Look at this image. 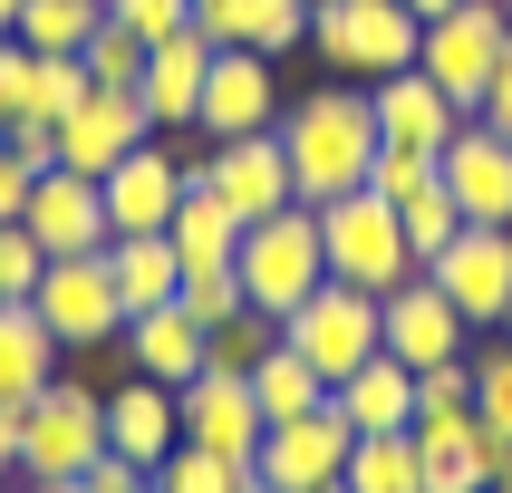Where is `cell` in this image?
I'll return each mask as SVG.
<instances>
[{
  "instance_id": "30bf717a",
  "label": "cell",
  "mask_w": 512,
  "mask_h": 493,
  "mask_svg": "<svg viewBox=\"0 0 512 493\" xmlns=\"http://www.w3.org/2000/svg\"><path fill=\"white\" fill-rule=\"evenodd\" d=\"M281 107H290V97H281V58H261V49H213L194 136H203V145H223V136H271Z\"/></svg>"
},
{
  "instance_id": "cb8c5ba5",
  "label": "cell",
  "mask_w": 512,
  "mask_h": 493,
  "mask_svg": "<svg viewBox=\"0 0 512 493\" xmlns=\"http://www.w3.org/2000/svg\"><path fill=\"white\" fill-rule=\"evenodd\" d=\"M203 78H213V39L203 29H174L165 49H145V116H155V136L165 126H194V107H203Z\"/></svg>"
},
{
  "instance_id": "c3c4849f",
  "label": "cell",
  "mask_w": 512,
  "mask_h": 493,
  "mask_svg": "<svg viewBox=\"0 0 512 493\" xmlns=\"http://www.w3.org/2000/svg\"><path fill=\"white\" fill-rule=\"evenodd\" d=\"M20 493H87V484H20Z\"/></svg>"
},
{
  "instance_id": "e575fe53",
  "label": "cell",
  "mask_w": 512,
  "mask_h": 493,
  "mask_svg": "<svg viewBox=\"0 0 512 493\" xmlns=\"http://www.w3.org/2000/svg\"><path fill=\"white\" fill-rule=\"evenodd\" d=\"M474 416H484V435H512V339L474 348Z\"/></svg>"
},
{
  "instance_id": "4316f807",
  "label": "cell",
  "mask_w": 512,
  "mask_h": 493,
  "mask_svg": "<svg viewBox=\"0 0 512 493\" xmlns=\"http://www.w3.org/2000/svg\"><path fill=\"white\" fill-rule=\"evenodd\" d=\"M252 406H261V426H290V416L329 406V377H319L290 339H271V348H261V368H252Z\"/></svg>"
},
{
  "instance_id": "7c38bea8",
  "label": "cell",
  "mask_w": 512,
  "mask_h": 493,
  "mask_svg": "<svg viewBox=\"0 0 512 493\" xmlns=\"http://www.w3.org/2000/svg\"><path fill=\"white\" fill-rule=\"evenodd\" d=\"M377 348H387V358H406V368H445V358H464V348H474V319H464L455 300L416 271V281H397L387 300H377Z\"/></svg>"
},
{
  "instance_id": "5bb4252c",
  "label": "cell",
  "mask_w": 512,
  "mask_h": 493,
  "mask_svg": "<svg viewBox=\"0 0 512 493\" xmlns=\"http://www.w3.org/2000/svg\"><path fill=\"white\" fill-rule=\"evenodd\" d=\"M174 416H184V445H203V455H232V464H252L261 455V406H252V377H232V368H194L184 387H174Z\"/></svg>"
},
{
  "instance_id": "4fadbf2b",
  "label": "cell",
  "mask_w": 512,
  "mask_h": 493,
  "mask_svg": "<svg viewBox=\"0 0 512 493\" xmlns=\"http://www.w3.org/2000/svg\"><path fill=\"white\" fill-rule=\"evenodd\" d=\"M145 136H155V116H145L136 87H87L78 107L58 116V174H107V165H126Z\"/></svg>"
},
{
  "instance_id": "1f68e13d",
  "label": "cell",
  "mask_w": 512,
  "mask_h": 493,
  "mask_svg": "<svg viewBox=\"0 0 512 493\" xmlns=\"http://www.w3.org/2000/svg\"><path fill=\"white\" fill-rule=\"evenodd\" d=\"M445 184V155H416V145H377V165H368V194L377 203H416V194H435Z\"/></svg>"
},
{
  "instance_id": "f1b7e54d",
  "label": "cell",
  "mask_w": 512,
  "mask_h": 493,
  "mask_svg": "<svg viewBox=\"0 0 512 493\" xmlns=\"http://www.w3.org/2000/svg\"><path fill=\"white\" fill-rule=\"evenodd\" d=\"M87 97V58H49V49H20V78H10V126H58V116Z\"/></svg>"
},
{
  "instance_id": "ba28073f",
  "label": "cell",
  "mask_w": 512,
  "mask_h": 493,
  "mask_svg": "<svg viewBox=\"0 0 512 493\" xmlns=\"http://www.w3.org/2000/svg\"><path fill=\"white\" fill-rule=\"evenodd\" d=\"M203 184V194L223 203L232 223H271L281 203H300L290 194V155H281V126L271 136H223V145H203L194 165H184Z\"/></svg>"
},
{
  "instance_id": "db71d44e",
  "label": "cell",
  "mask_w": 512,
  "mask_h": 493,
  "mask_svg": "<svg viewBox=\"0 0 512 493\" xmlns=\"http://www.w3.org/2000/svg\"><path fill=\"white\" fill-rule=\"evenodd\" d=\"M0 493H20V484H0Z\"/></svg>"
},
{
  "instance_id": "44dd1931",
  "label": "cell",
  "mask_w": 512,
  "mask_h": 493,
  "mask_svg": "<svg viewBox=\"0 0 512 493\" xmlns=\"http://www.w3.org/2000/svg\"><path fill=\"white\" fill-rule=\"evenodd\" d=\"M174 445H184L174 387H155V377H136V368H126V377L107 387V455H126V464H145V474H155Z\"/></svg>"
},
{
  "instance_id": "d6986e66",
  "label": "cell",
  "mask_w": 512,
  "mask_h": 493,
  "mask_svg": "<svg viewBox=\"0 0 512 493\" xmlns=\"http://www.w3.org/2000/svg\"><path fill=\"white\" fill-rule=\"evenodd\" d=\"M184 184H194V174L174 165L155 136H145L126 165L97 174V194H107V223H116V232H165V223H174V203H184Z\"/></svg>"
},
{
  "instance_id": "3957f363",
  "label": "cell",
  "mask_w": 512,
  "mask_h": 493,
  "mask_svg": "<svg viewBox=\"0 0 512 493\" xmlns=\"http://www.w3.org/2000/svg\"><path fill=\"white\" fill-rule=\"evenodd\" d=\"M232 271H242V300H252L261 319H290L319 281H329L319 203H281L271 223H242V252H232Z\"/></svg>"
},
{
  "instance_id": "91938a15",
  "label": "cell",
  "mask_w": 512,
  "mask_h": 493,
  "mask_svg": "<svg viewBox=\"0 0 512 493\" xmlns=\"http://www.w3.org/2000/svg\"><path fill=\"white\" fill-rule=\"evenodd\" d=\"M503 10H512V0H503Z\"/></svg>"
},
{
  "instance_id": "9a60e30c",
  "label": "cell",
  "mask_w": 512,
  "mask_h": 493,
  "mask_svg": "<svg viewBox=\"0 0 512 493\" xmlns=\"http://www.w3.org/2000/svg\"><path fill=\"white\" fill-rule=\"evenodd\" d=\"M348 416L339 406H310V416H290V426H271L261 435V455H252V474L271 493H319V484H339L348 474Z\"/></svg>"
},
{
  "instance_id": "74e56055",
  "label": "cell",
  "mask_w": 512,
  "mask_h": 493,
  "mask_svg": "<svg viewBox=\"0 0 512 493\" xmlns=\"http://www.w3.org/2000/svg\"><path fill=\"white\" fill-rule=\"evenodd\" d=\"M107 20H116V29H136L145 49H165L174 29H194V0H107Z\"/></svg>"
},
{
  "instance_id": "603a6c76",
  "label": "cell",
  "mask_w": 512,
  "mask_h": 493,
  "mask_svg": "<svg viewBox=\"0 0 512 493\" xmlns=\"http://www.w3.org/2000/svg\"><path fill=\"white\" fill-rule=\"evenodd\" d=\"M194 29L213 49H261V58H290L310 39V0H203Z\"/></svg>"
},
{
  "instance_id": "8fae6325",
  "label": "cell",
  "mask_w": 512,
  "mask_h": 493,
  "mask_svg": "<svg viewBox=\"0 0 512 493\" xmlns=\"http://www.w3.org/2000/svg\"><path fill=\"white\" fill-rule=\"evenodd\" d=\"M426 281L445 290L474 329H503V310H512V223H464L455 242L426 261Z\"/></svg>"
},
{
  "instance_id": "6f0895ef",
  "label": "cell",
  "mask_w": 512,
  "mask_h": 493,
  "mask_svg": "<svg viewBox=\"0 0 512 493\" xmlns=\"http://www.w3.org/2000/svg\"><path fill=\"white\" fill-rule=\"evenodd\" d=\"M194 10H203V0H194Z\"/></svg>"
},
{
  "instance_id": "ffe728a7",
  "label": "cell",
  "mask_w": 512,
  "mask_h": 493,
  "mask_svg": "<svg viewBox=\"0 0 512 493\" xmlns=\"http://www.w3.org/2000/svg\"><path fill=\"white\" fill-rule=\"evenodd\" d=\"M377 145H416V155H445L464 126V107L445 97V87L426 78V68H397V78H377Z\"/></svg>"
},
{
  "instance_id": "f5cc1de1",
  "label": "cell",
  "mask_w": 512,
  "mask_h": 493,
  "mask_svg": "<svg viewBox=\"0 0 512 493\" xmlns=\"http://www.w3.org/2000/svg\"><path fill=\"white\" fill-rule=\"evenodd\" d=\"M503 339H512V310H503Z\"/></svg>"
},
{
  "instance_id": "277c9868",
  "label": "cell",
  "mask_w": 512,
  "mask_h": 493,
  "mask_svg": "<svg viewBox=\"0 0 512 493\" xmlns=\"http://www.w3.org/2000/svg\"><path fill=\"white\" fill-rule=\"evenodd\" d=\"M426 29L406 20V0H310V49L329 58V78H397L416 68Z\"/></svg>"
},
{
  "instance_id": "7bdbcfd3",
  "label": "cell",
  "mask_w": 512,
  "mask_h": 493,
  "mask_svg": "<svg viewBox=\"0 0 512 493\" xmlns=\"http://www.w3.org/2000/svg\"><path fill=\"white\" fill-rule=\"evenodd\" d=\"M78 484H87V493H136V484H155V474H145V464H126V455H97Z\"/></svg>"
},
{
  "instance_id": "f35d334b",
  "label": "cell",
  "mask_w": 512,
  "mask_h": 493,
  "mask_svg": "<svg viewBox=\"0 0 512 493\" xmlns=\"http://www.w3.org/2000/svg\"><path fill=\"white\" fill-rule=\"evenodd\" d=\"M174 300H184L203 329H223L232 310H252V300H242V271H184V290H174Z\"/></svg>"
},
{
  "instance_id": "9f6ffc18",
  "label": "cell",
  "mask_w": 512,
  "mask_h": 493,
  "mask_svg": "<svg viewBox=\"0 0 512 493\" xmlns=\"http://www.w3.org/2000/svg\"><path fill=\"white\" fill-rule=\"evenodd\" d=\"M493 493H512V484H493Z\"/></svg>"
},
{
  "instance_id": "b9f144b4",
  "label": "cell",
  "mask_w": 512,
  "mask_h": 493,
  "mask_svg": "<svg viewBox=\"0 0 512 493\" xmlns=\"http://www.w3.org/2000/svg\"><path fill=\"white\" fill-rule=\"evenodd\" d=\"M29 184H39V174L20 165V145L0 136V223H20V203H29Z\"/></svg>"
},
{
  "instance_id": "ac0fdd59",
  "label": "cell",
  "mask_w": 512,
  "mask_h": 493,
  "mask_svg": "<svg viewBox=\"0 0 512 493\" xmlns=\"http://www.w3.org/2000/svg\"><path fill=\"white\" fill-rule=\"evenodd\" d=\"M116 339H126V368L155 377V387H184L194 368H213V329H203L184 300H155V310H136Z\"/></svg>"
},
{
  "instance_id": "4dcf8cb0",
  "label": "cell",
  "mask_w": 512,
  "mask_h": 493,
  "mask_svg": "<svg viewBox=\"0 0 512 493\" xmlns=\"http://www.w3.org/2000/svg\"><path fill=\"white\" fill-rule=\"evenodd\" d=\"M339 484L348 493H426V455H416V435H358Z\"/></svg>"
},
{
  "instance_id": "d6a6232c",
  "label": "cell",
  "mask_w": 512,
  "mask_h": 493,
  "mask_svg": "<svg viewBox=\"0 0 512 493\" xmlns=\"http://www.w3.org/2000/svg\"><path fill=\"white\" fill-rule=\"evenodd\" d=\"M242 484H252V464L203 455V445H174V455L155 464V493H242Z\"/></svg>"
},
{
  "instance_id": "7a4b0ae2",
  "label": "cell",
  "mask_w": 512,
  "mask_h": 493,
  "mask_svg": "<svg viewBox=\"0 0 512 493\" xmlns=\"http://www.w3.org/2000/svg\"><path fill=\"white\" fill-rule=\"evenodd\" d=\"M97 455H107V387L58 368L20 406V484H78Z\"/></svg>"
},
{
  "instance_id": "f907efd6",
  "label": "cell",
  "mask_w": 512,
  "mask_h": 493,
  "mask_svg": "<svg viewBox=\"0 0 512 493\" xmlns=\"http://www.w3.org/2000/svg\"><path fill=\"white\" fill-rule=\"evenodd\" d=\"M242 493H271V484H261V474H252V484H242Z\"/></svg>"
},
{
  "instance_id": "11a10c76",
  "label": "cell",
  "mask_w": 512,
  "mask_h": 493,
  "mask_svg": "<svg viewBox=\"0 0 512 493\" xmlns=\"http://www.w3.org/2000/svg\"><path fill=\"white\" fill-rule=\"evenodd\" d=\"M136 493H155V484H136Z\"/></svg>"
},
{
  "instance_id": "d590c367",
  "label": "cell",
  "mask_w": 512,
  "mask_h": 493,
  "mask_svg": "<svg viewBox=\"0 0 512 493\" xmlns=\"http://www.w3.org/2000/svg\"><path fill=\"white\" fill-rule=\"evenodd\" d=\"M455 232H464V213H455V194H445V184H435V194H416V203H406V252H416V271H426V261L445 252Z\"/></svg>"
},
{
  "instance_id": "681fc988",
  "label": "cell",
  "mask_w": 512,
  "mask_h": 493,
  "mask_svg": "<svg viewBox=\"0 0 512 493\" xmlns=\"http://www.w3.org/2000/svg\"><path fill=\"white\" fill-rule=\"evenodd\" d=\"M10 20H20V0H0V29H10Z\"/></svg>"
},
{
  "instance_id": "8d00e7d4",
  "label": "cell",
  "mask_w": 512,
  "mask_h": 493,
  "mask_svg": "<svg viewBox=\"0 0 512 493\" xmlns=\"http://www.w3.org/2000/svg\"><path fill=\"white\" fill-rule=\"evenodd\" d=\"M281 339V319H261V310H232L223 329H213V368H232V377H252L261 368V348Z\"/></svg>"
},
{
  "instance_id": "ee69618b",
  "label": "cell",
  "mask_w": 512,
  "mask_h": 493,
  "mask_svg": "<svg viewBox=\"0 0 512 493\" xmlns=\"http://www.w3.org/2000/svg\"><path fill=\"white\" fill-rule=\"evenodd\" d=\"M474 116H484L493 136H512V49H503V68H493V87L474 97Z\"/></svg>"
},
{
  "instance_id": "836d02e7",
  "label": "cell",
  "mask_w": 512,
  "mask_h": 493,
  "mask_svg": "<svg viewBox=\"0 0 512 493\" xmlns=\"http://www.w3.org/2000/svg\"><path fill=\"white\" fill-rule=\"evenodd\" d=\"M78 58H87V87H145V39L116 29V20H97V39Z\"/></svg>"
},
{
  "instance_id": "83f0119b",
  "label": "cell",
  "mask_w": 512,
  "mask_h": 493,
  "mask_svg": "<svg viewBox=\"0 0 512 493\" xmlns=\"http://www.w3.org/2000/svg\"><path fill=\"white\" fill-rule=\"evenodd\" d=\"M165 242H174V261H184V271H232V252H242V223H232V213L203 194V184H184V203H174Z\"/></svg>"
},
{
  "instance_id": "f546056e",
  "label": "cell",
  "mask_w": 512,
  "mask_h": 493,
  "mask_svg": "<svg viewBox=\"0 0 512 493\" xmlns=\"http://www.w3.org/2000/svg\"><path fill=\"white\" fill-rule=\"evenodd\" d=\"M97 20H107V0H20L10 39H20V49H49V58H78L87 39H97Z\"/></svg>"
},
{
  "instance_id": "ab89813d",
  "label": "cell",
  "mask_w": 512,
  "mask_h": 493,
  "mask_svg": "<svg viewBox=\"0 0 512 493\" xmlns=\"http://www.w3.org/2000/svg\"><path fill=\"white\" fill-rule=\"evenodd\" d=\"M39 271H49V252L29 242V223H0V300H29Z\"/></svg>"
},
{
  "instance_id": "52a82bcc",
  "label": "cell",
  "mask_w": 512,
  "mask_h": 493,
  "mask_svg": "<svg viewBox=\"0 0 512 493\" xmlns=\"http://www.w3.org/2000/svg\"><path fill=\"white\" fill-rule=\"evenodd\" d=\"M29 310L58 329V348H68V358H78V348H107L116 329H126V300H116L107 252H58L49 271H39V290H29Z\"/></svg>"
},
{
  "instance_id": "816d5d0a",
  "label": "cell",
  "mask_w": 512,
  "mask_h": 493,
  "mask_svg": "<svg viewBox=\"0 0 512 493\" xmlns=\"http://www.w3.org/2000/svg\"><path fill=\"white\" fill-rule=\"evenodd\" d=\"M319 493H348V484H319Z\"/></svg>"
},
{
  "instance_id": "6da1fadb",
  "label": "cell",
  "mask_w": 512,
  "mask_h": 493,
  "mask_svg": "<svg viewBox=\"0 0 512 493\" xmlns=\"http://www.w3.org/2000/svg\"><path fill=\"white\" fill-rule=\"evenodd\" d=\"M281 155H290V194H300V203L358 194L368 165H377V97L358 78L300 87V97L281 107Z\"/></svg>"
},
{
  "instance_id": "e0dca14e",
  "label": "cell",
  "mask_w": 512,
  "mask_h": 493,
  "mask_svg": "<svg viewBox=\"0 0 512 493\" xmlns=\"http://www.w3.org/2000/svg\"><path fill=\"white\" fill-rule=\"evenodd\" d=\"M445 194L464 223H512V136H493L484 116H464L445 145Z\"/></svg>"
},
{
  "instance_id": "484cf974",
  "label": "cell",
  "mask_w": 512,
  "mask_h": 493,
  "mask_svg": "<svg viewBox=\"0 0 512 493\" xmlns=\"http://www.w3.org/2000/svg\"><path fill=\"white\" fill-rule=\"evenodd\" d=\"M107 271H116V300H126V319L184 290V261H174L165 232H116V242H107Z\"/></svg>"
},
{
  "instance_id": "f6af8a7d",
  "label": "cell",
  "mask_w": 512,
  "mask_h": 493,
  "mask_svg": "<svg viewBox=\"0 0 512 493\" xmlns=\"http://www.w3.org/2000/svg\"><path fill=\"white\" fill-rule=\"evenodd\" d=\"M0 484H20V406H0Z\"/></svg>"
},
{
  "instance_id": "5b68a950",
  "label": "cell",
  "mask_w": 512,
  "mask_h": 493,
  "mask_svg": "<svg viewBox=\"0 0 512 493\" xmlns=\"http://www.w3.org/2000/svg\"><path fill=\"white\" fill-rule=\"evenodd\" d=\"M319 242H329V281H348V290H377V300H387L397 281H416L406 213H397V203H377L368 184L339 194V203H319Z\"/></svg>"
},
{
  "instance_id": "60d3db41",
  "label": "cell",
  "mask_w": 512,
  "mask_h": 493,
  "mask_svg": "<svg viewBox=\"0 0 512 493\" xmlns=\"http://www.w3.org/2000/svg\"><path fill=\"white\" fill-rule=\"evenodd\" d=\"M0 136L20 145V165H29V174H58V126H29V116H20V126H0Z\"/></svg>"
},
{
  "instance_id": "7402d4cb",
  "label": "cell",
  "mask_w": 512,
  "mask_h": 493,
  "mask_svg": "<svg viewBox=\"0 0 512 493\" xmlns=\"http://www.w3.org/2000/svg\"><path fill=\"white\" fill-rule=\"evenodd\" d=\"M329 406L348 416V435H406L416 426V368L377 348V358H358V368L329 387Z\"/></svg>"
},
{
  "instance_id": "2e32d148",
  "label": "cell",
  "mask_w": 512,
  "mask_h": 493,
  "mask_svg": "<svg viewBox=\"0 0 512 493\" xmlns=\"http://www.w3.org/2000/svg\"><path fill=\"white\" fill-rule=\"evenodd\" d=\"M20 223H29V242H39L49 261H58V252H107V242H116L97 174H39L29 203H20Z\"/></svg>"
},
{
  "instance_id": "7dc6e473",
  "label": "cell",
  "mask_w": 512,
  "mask_h": 493,
  "mask_svg": "<svg viewBox=\"0 0 512 493\" xmlns=\"http://www.w3.org/2000/svg\"><path fill=\"white\" fill-rule=\"evenodd\" d=\"M445 10H455V0H406V20L426 29V20H445Z\"/></svg>"
},
{
  "instance_id": "bcb514c9",
  "label": "cell",
  "mask_w": 512,
  "mask_h": 493,
  "mask_svg": "<svg viewBox=\"0 0 512 493\" xmlns=\"http://www.w3.org/2000/svg\"><path fill=\"white\" fill-rule=\"evenodd\" d=\"M10 78H20V39L0 29V126H10Z\"/></svg>"
},
{
  "instance_id": "8992f818",
  "label": "cell",
  "mask_w": 512,
  "mask_h": 493,
  "mask_svg": "<svg viewBox=\"0 0 512 493\" xmlns=\"http://www.w3.org/2000/svg\"><path fill=\"white\" fill-rule=\"evenodd\" d=\"M503 49H512V10H503V0H455L445 20H426V39H416V68H426V78L445 87L464 116H474V97L493 87Z\"/></svg>"
},
{
  "instance_id": "9c48e42d",
  "label": "cell",
  "mask_w": 512,
  "mask_h": 493,
  "mask_svg": "<svg viewBox=\"0 0 512 493\" xmlns=\"http://www.w3.org/2000/svg\"><path fill=\"white\" fill-rule=\"evenodd\" d=\"M281 339L300 348V358H310V368L329 377V387H339V377L358 368V358H377V290L319 281L310 300H300V310L281 319Z\"/></svg>"
},
{
  "instance_id": "d4e9b609",
  "label": "cell",
  "mask_w": 512,
  "mask_h": 493,
  "mask_svg": "<svg viewBox=\"0 0 512 493\" xmlns=\"http://www.w3.org/2000/svg\"><path fill=\"white\" fill-rule=\"evenodd\" d=\"M58 358H68V348H58L49 319L29 310V300H0V406H29L58 377Z\"/></svg>"
},
{
  "instance_id": "680465c9",
  "label": "cell",
  "mask_w": 512,
  "mask_h": 493,
  "mask_svg": "<svg viewBox=\"0 0 512 493\" xmlns=\"http://www.w3.org/2000/svg\"><path fill=\"white\" fill-rule=\"evenodd\" d=\"M503 484H512V474H503Z\"/></svg>"
}]
</instances>
